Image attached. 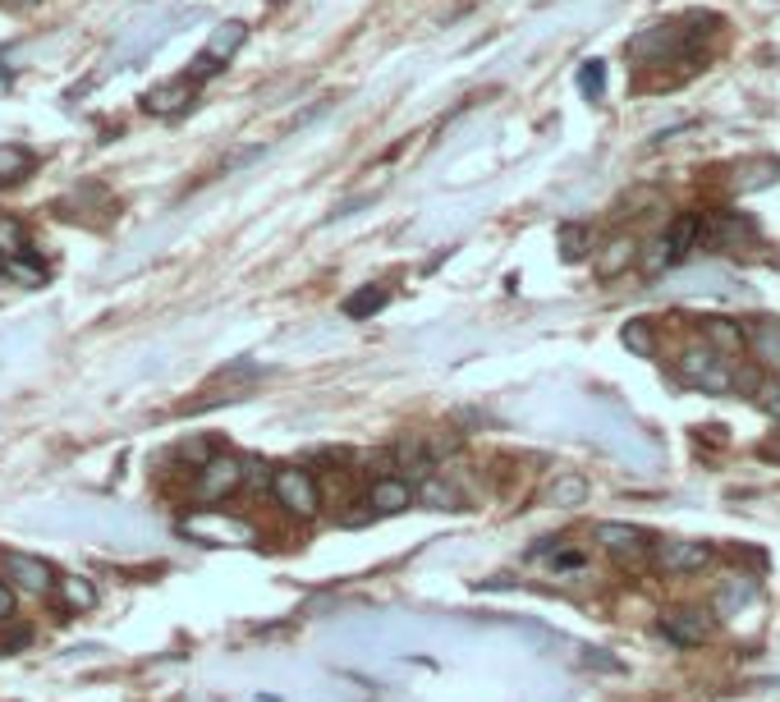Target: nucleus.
Returning <instances> with one entry per match:
<instances>
[{
	"label": "nucleus",
	"instance_id": "obj_1",
	"mask_svg": "<svg viewBox=\"0 0 780 702\" xmlns=\"http://www.w3.org/2000/svg\"><path fill=\"white\" fill-rule=\"evenodd\" d=\"M698 239H702V216H693V212H684V216H675L653 244H647V253H643V271L647 276H661V271H670V267H680L684 257L698 248Z\"/></svg>",
	"mask_w": 780,
	"mask_h": 702
},
{
	"label": "nucleus",
	"instance_id": "obj_2",
	"mask_svg": "<svg viewBox=\"0 0 780 702\" xmlns=\"http://www.w3.org/2000/svg\"><path fill=\"white\" fill-rule=\"evenodd\" d=\"M271 497H276V505L285 514H294V519H312V514L322 510V487L299 464L276 468V473H271Z\"/></svg>",
	"mask_w": 780,
	"mask_h": 702
},
{
	"label": "nucleus",
	"instance_id": "obj_3",
	"mask_svg": "<svg viewBox=\"0 0 780 702\" xmlns=\"http://www.w3.org/2000/svg\"><path fill=\"white\" fill-rule=\"evenodd\" d=\"M248 482V464L244 459H234V455H216V459H207L198 468V482H193V497L207 501V505H216L225 497H234Z\"/></svg>",
	"mask_w": 780,
	"mask_h": 702
},
{
	"label": "nucleus",
	"instance_id": "obj_4",
	"mask_svg": "<svg viewBox=\"0 0 780 702\" xmlns=\"http://www.w3.org/2000/svg\"><path fill=\"white\" fill-rule=\"evenodd\" d=\"M244 33H248V29H244V23H234V19H230V23H221V29L212 33V42H207V46L198 51V56H193V65H189V74H185L189 83H202V78L221 74V69H225V60H230L234 51L244 46Z\"/></svg>",
	"mask_w": 780,
	"mask_h": 702
},
{
	"label": "nucleus",
	"instance_id": "obj_5",
	"mask_svg": "<svg viewBox=\"0 0 780 702\" xmlns=\"http://www.w3.org/2000/svg\"><path fill=\"white\" fill-rule=\"evenodd\" d=\"M597 546L602 551H611L620 565H643L647 560V551H653V537H647L643 528H634V524H597Z\"/></svg>",
	"mask_w": 780,
	"mask_h": 702
},
{
	"label": "nucleus",
	"instance_id": "obj_6",
	"mask_svg": "<svg viewBox=\"0 0 780 702\" xmlns=\"http://www.w3.org/2000/svg\"><path fill=\"white\" fill-rule=\"evenodd\" d=\"M661 634L675 643V647H698L712 638V611L702 606H675L661 615Z\"/></svg>",
	"mask_w": 780,
	"mask_h": 702
},
{
	"label": "nucleus",
	"instance_id": "obj_7",
	"mask_svg": "<svg viewBox=\"0 0 780 702\" xmlns=\"http://www.w3.org/2000/svg\"><path fill=\"white\" fill-rule=\"evenodd\" d=\"M702 239L712 248H748L758 239V225H753L744 212H712L702 221Z\"/></svg>",
	"mask_w": 780,
	"mask_h": 702
},
{
	"label": "nucleus",
	"instance_id": "obj_8",
	"mask_svg": "<svg viewBox=\"0 0 780 702\" xmlns=\"http://www.w3.org/2000/svg\"><path fill=\"white\" fill-rule=\"evenodd\" d=\"M657 565L666 575H698V569L712 565V546L707 542H693V537H675L657 546Z\"/></svg>",
	"mask_w": 780,
	"mask_h": 702
},
{
	"label": "nucleus",
	"instance_id": "obj_9",
	"mask_svg": "<svg viewBox=\"0 0 780 702\" xmlns=\"http://www.w3.org/2000/svg\"><path fill=\"white\" fill-rule=\"evenodd\" d=\"M413 501H419V487H413L409 478H395V473H381L368 487V510H377V514H400Z\"/></svg>",
	"mask_w": 780,
	"mask_h": 702
},
{
	"label": "nucleus",
	"instance_id": "obj_10",
	"mask_svg": "<svg viewBox=\"0 0 780 702\" xmlns=\"http://www.w3.org/2000/svg\"><path fill=\"white\" fill-rule=\"evenodd\" d=\"M5 579H14V588L29 592V597H46L51 583H56V569H51L46 560H37V556H10L5 560Z\"/></svg>",
	"mask_w": 780,
	"mask_h": 702
},
{
	"label": "nucleus",
	"instance_id": "obj_11",
	"mask_svg": "<svg viewBox=\"0 0 780 702\" xmlns=\"http://www.w3.org/2000/svg\"><path fill=\"white\" fill-rule=\"evenodd\" d=\"M638 263V244H634V234H611V239L602 244V253L592 257V271L602 276V280H615V276H624Z\"/></svg>",
	"mask_w": 780,
	"mask_h": 702
},
{
	"label": "nucleus",
	"instance_id": "obj_12",
	"mask_svg": "<svg viewBox=\"0 0 780 702\" xmlns=\"http://www.w3.org/2000/svg\"><path fill=\"white\" fill-rule=\"evenodd\" d=\"M744 335H748L753 358H758L767 372L780 377V317H753Z\"/></svg>",
	"mask_w": 780,
	"mask_h": 702
},
{
	"label": "nucleus",
	"instance_id": "obj_13",
	"mask_svg": "<svg viewBox=\"0 0 780 702\" xmlns=\"http://www.w3.org/2000/svg\"><path fill=\"white\" fill-rule=\"evenodd\" d=\"M193 88H198V83H189V78H175V83L152 88V92L143 97V111H147V115H185V111L193 107Z\"/></svg>",
	"mask_w": 780,
	"mask_h": 702
},
{
	"label": "nucleus",
	"instance_id": "obj_14",
	"mask_svg": "<svg viewBox=\"0 0 780 702\" xmlns=\"http://www.w3.org/2000/svg\"><path fill=\"white\" fill-rule=\"evenodd\" d=\"M542 501L551 510H579L588 501V478L583 473H560L551 487L542 491Z\"/></svg>",
	"mask_w": 780,
	"mask_h": 702
},
{
	"label": "nucleus",
	"instance_id": "obj_15",
	"mask_svg": "<svg viewBox=\"0 0 780 702\" xmlns=\"http://www.w3.org/2000/svg\"><path fill=\"white\" fill-rule=\"evenodd\" d=\"M702 335H707V349H716L721 358L725 354H739L748 345L744 326L739 322H725V317H707V322H702Z\"/></svg>",
	"mask_w": 780,
	"mask_h": 702
},
{
	"label": "nucleus",
	"instance_id": "obj_16",
	"mask_svg": "<svg viewBox=\"0 0 780 702\" xmlns=\"http://www.w3.org/2000/svg\"><path fill=\"white\" fill-rule=\"evenodd\" d=\"M771 179H780V161L762 156V161H744V166L735 170V189H739V193H753V189H767Z\"/></svg>",
	"mask_w": 780,
	"mask_h": 702
},
{
	"label": "nucleus",
	"instance_id": "obj_17",
	"mask_svg": "<svg viewBox=\"0 0 780 702\" xmlns=\"http://www.w3.org/2000/svg\"><path fill=\"white\" fill-rule=\"evenodd\" d=\"M620 341H624V349L629 354H638V358H653L657 354V331H653V322H624V331H620Z\"/></svg>",
	"mask_w": 780,
	"mask_h": 702
},
{
	"label": "nucleus",
	"instance_id": "obj_18",
	"mask_svg": "<svg viewBox=\"0 0 780 702\" xmlns=\"http://www.w3.org/2000/svg\"><path fill=\"white\" fill-rule=\"evenodd\" d=\"M419 501H427L432 510H455L459 505V491L441 478V473H427L423 482H419Z\"/></svg>",
	"mask_w": 780,
	"mask_h": 702
},
{
	"label": "nucleus",
	"instance_id": "obj_19",
	"mask_svg": "<svg viewBox=\"0 0 780 702\" xmlns=\"http://www.w3.org/2000/svg\"><path fill=\"white\" fill-rule=\"evenodd\" d=\"M33 170V156L14 147V143H0V185H19L23 175Z\"/></svg>",
	"mask_w": 780,
	"mask_h": 702
},
{
	"label": "nucleus",
	"instance_id": "obj_20",
	"mask_svg": "<svg viewBox=\"0 0 780 702\" xmlns=\"http://www.w3.org/2000/svg\"><path fill=\"white\" fill-rule=\"evenodd\" d=\"M386 299H390V294L381 290V285H363L358 294L345 299V317H372V312L386 308Z\"/></svg>",
	"mask_w": 780,
	"mask_h": 702
},
{
	"label": "nucleus",
	"instance_id": "obj_21",
	"mask_svg": "<svg viewBox=\"0 0 780 702\" xmlns=\"http://www.w3.org/2000/svg\"><path fill=\"white\" fill-rule=\"evenodd\" d=\"M60 597H65L69 611H92V606H97V588H92L88 579H78V575L60 579Z\"/></svg>",
	"mask_w": 780,
	"mask_h": 702
},
{
	"label": "nucleus",
	"instance_id": "obj_22",
	"mask_svg": "<svg viewBox=\"0 0 780 702\" xmlns=\"http://www.w3.org/2000/svg\"><path fill=\"white\" fill-rule=\"evenodd\" d=\"M29 253V234L14 216H0V257H23Z\"/></svg>",
	"mask_w": 780,
	"mask_h": 702
},
{
	"label": "nucleus",
	"instance_id": "obj_23",
	"mask_svg": "<svg viewBox=\"0 0 780 702\" xmlns=\"http://www.w3.org/2000/svg\"><path fill=\"white\" fill-rule=\"evenodd\" d=\"M560 253L569 257V263H575V257H583V253H588V234H583L579 225H565V230H560Z\"/></svg>",
	"mask_w": 780,
	"mask_h": 702
},
{
	"label": "nucleus",
	"instance_id": "obj_24",
	"mask_svg": "<svg viewBox=\"0 0 780 702\" xmlns=\"http://www.w3.org/2000/svg\"><path fill=\"white\" fill-rule=\"evenodd\" d=\"M10 271H14V280H23V285H33V290H37V285L46 280V271H42L37 263H23V257H14V267H10Z\"/></svg>",
	"mask_w": 780,
	"mask_h": 702
},
{
	"label": "nucleus",
	"instance_id": "obj_25",
	"mask_svg": "<svg viewBox=\"0 0 780 702\" xmlns=\"http://www.w3.org/2000/svg\"><path fill=\"white\" fill-rule=\"evenodd\" d=\"M579 83H583V92H592V97H597V92H602V83H606V69L592 60V65L579 74Z\"/></svg>",
	"mask_w": 780,
	"mask_h": 702
},
{
	"label": "nucleus",
	"instance_id": "obj_26",
	"mask_svg": "<svg viewBox=\"0 0 780 702\" xmlns=\"http://www.w3.org/2000/svg\"><path fill=\"white\" fill-rule=\"evenodd\" d=\"M758 395H762V409L771 413V419H780V386L771 381V386H762V390H758Z\"/></svg>",
	"mask_w": 780,
	"mask_h": 702
},
{
	"label": "nucleus",
	"instance_id": "obj_27",
	"mask_svg": "<svg viewBox=\"0 0 780 702\" xmlns=\"http://www.w3.org/2000/svg\"><path fill=\"white\" fill-rule=\"evenodd\" d=\"M14 615V588L10 583H0V624H5Z\"/></svg>",
	"mask_w": 780,
	"mask_h": 702
},
{
	"label": "nucleus",
	"instance_id": "obj_28",
	"mask_svg": "<svg viewBox=\"0 0 780 702\" xmlns=\"http://www.w3.org/2000/svg\"><path fill=\"white\" fill-rule=\"evenodd\" d=\"M10 5H42V0H10Z\"/></svg>",
	"mask_w": 780,
	"mask_h": 702
},
{
	"label": "nucleus",
	"instance_id": "obj_29",
	"mask_svg": "<svg viewBox=\"0 0 780 702\" xmlns=\"http://www.w3.org/2000/svg\"><path fill=\"white\" fill-rule=\"evenodd\" d=\"M0 271H5V257H0Z\"/></svg>",
	"mask_w": 780,
	"mask_h": 702
}]
</instances>
